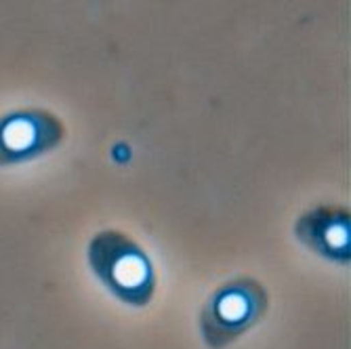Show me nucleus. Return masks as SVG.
<instances>
[{
	"mask_svg": "<svg viewBox=\"0 0 351 349\" xmlns=\"http://www.w3.org/2000/svg\"><path fill=\"white\" fill-rule=\"evenodd\" d=\"M88 265L122 303L143 307L156 291V276L145 250L116 230H104L88 244Z\"/></svg>",
	"mask_w": 351,
	"mask_h": 349,
	"instance_id": "f257e3e1",
	"label": "nucleus"
},
{
	"mask_svg": "<svg viewBox=\"0 0 351 349\" xmlns=\"http://www.w3.org/2000/svg\"><path fill=\"white\" fill-rule=\"evenodd\" d=\"M267 311V293L257 280L234 278L219 287L202 307L200 328L204 343L223 349L246 335L263 320Z\"/></svg>",
	"mask_w": 351,
	"mask_h": 349,
	"instance_id": "f03ea898",
	"label": "nucleus"
},
{
	"mask_svg": "<svg viewBox=\"0 0 351 349\" xmlns=\"http://www.w3.org/2000/svg\"><path fill=\"white\" fill-rule=\"evenodd\" d=\"M66 135L63 122L49 110H15L0 118V167L21 165L51 152Z\"/></svg>",
	"mask_w": 351,
	"mask_h": 349,
	"instance_id": "7ed1b4c3",
	"label": "nucleus"
},
{
	"mask_svg": "<svg viewBox=\"0 0 351 349\" xmlns=\"http://www.w3.org/2000/svg\"><path fill=\"white\" fill-rule=\"evenodd\" d=\"M297 238L335 263H349L351 257V226L349 210L341 206H317L299 217L295 226Z\"/></svg>",
	"mask_w": 351,
	"mask_h": 349,
	"instance_id": "20e7f679",
	"label": "nucleus"
}]
</instances>
